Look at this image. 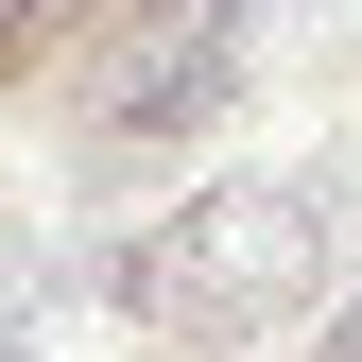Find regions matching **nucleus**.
Listing matches in <instances>:
<instances>
[{"mask_svg":"<svg viewBox=\"0 0 362 362\" xmlns=\"http://www.w3.org/2000/svg\"><path fill=\"white\" fill-rule=\"evenodd\" d=\"M328 173H224V190H190L173 224H139V259H121V310L139 328H276V310H310V276H328Z\"/></svg>","mask_w":362,"mask_h":362,"instance_id":"nucleus-1","label":"nucleus"},{"mask_svg":"<svg viewBox=\"0 0 362 362\" xmlns=\"http://www.w3.org/2000/svg\"><path fill=\"white\" fill-rule=\"evenodd\" d=\"M242 35H259V0H156V35L104 86V139H190L224 86H242Z\"/></svg>","mask_w":362,"mask_h":362,"instance_id":"nucleus-2","label":"nucleus"},{"mask_svg":"<svg viewBox=\"0 0 362 362\" xmlns=\"http://www.w3.org/2000/svg\"><path fill=\"white\" fill-rule=\"evenodd\" d=\"M18 35H35V0H0V52H18Z\"/></svg>","mask_w":362,"mask_h":362,"instance_id":"nucleus-3","label":"nucleus"}]
</instances>
